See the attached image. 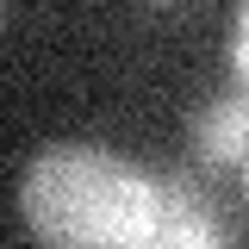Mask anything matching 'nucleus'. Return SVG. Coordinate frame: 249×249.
<instances>
[{
  "mask_svg": "<svg viewBox=\"0 0 249 249\" xmlns=\"http://www.w3.org/2000/svg\"><path fill=\"white\" fill-rule=\"evenodd\" d=\"M231 75H237V88L249 93V0L237 6V31H231Z\"/></svg>",
  "mask_w": 249,
  "mask_h": 249,
  "instance_id": "4",
  "label": "nucleus"
},
{
  "mask_svg": "<svg viewBox=\"0 0 249 249\" xmlns=\"http://www.w3.org/2000/svg\"><path fill=\"white\" fill-rule=\"evenodd\" d=\"M237 168H243V193H249V150H243V162H237Z\"/></svg>",
  "mask_w": 249,
  "mask_h": 249,
  "instance_id": "5",
  "label": "nucleus"
},
{
  "mask_svg": "<svg viewBox=\"0 0 249 249\" xmlns=\"http://www.w3.org/2000/svg\"><path fill=\"white\" fill-rule=\"evenodd\" d=\"M193 150H199V162L206 168H237L249 150V93L231 88L218 93L212 106L199 112V124H193Z\"/></svg>",
  "mask_w": 249,
  "mask_h": 249,
  "instance_id": "3",
  "label": "nucleus"
},
{
  "mask_svg": "<svg viewBox=\"0 0 249 249\" xmlns=\"http://www.w3.org/2000/svg\"><path fill=\"white\" fill-rule=\"evenodd\" d=\"M218 243H231V224L212 206V193L187 175H156L150 249H218Z\"/></svg>",
  "mask_w": 249,
  "mask_h": 249,
  "instance_id": "2",
  "label": "nucleus"
},
{
  "mask_svg": "<svg viewBox=\"0 0 249 249\" xmlns=\"http://www.w3.org/2000/svg\"><path fill=\"white\" fill-rule=\"evenodd\" d=\"M156 6H175V0H156Z\"/></svg>",
  "mask_w": 249,
  "mask_h": 249,
  "instance_id": "6",
  "label": "nucleus"
},
{
  "mask_svg": "<svg viewBox=\"0 0 249 249\" xmlns=\"http://www.w3.org/2000/svg\"><path fill=\"white\" fill-rule=\"evenodd\" d=\"M25 231L62 249H150L156 175L100 143H50L19 181Z\"/></svg>",
  "mask_w": 249,
  "mask_h": 249,
  "instance_id": "1",
  "label": "nucleus"
}]
</instances>
